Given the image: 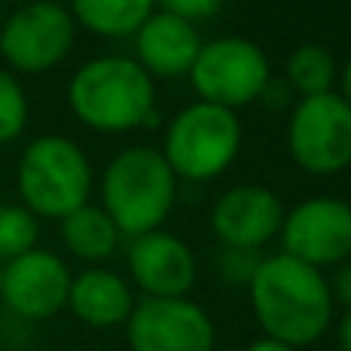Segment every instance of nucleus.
Returning a JSON list of instances; mask_svg holds the SVG:
<instances>
[{
  "mask_svg": "<svg viewBox=\"0 0 351 351\" xmlns=\"http://www.w3.org/2000/svg\"><path fill=\"white\" fill-rule=\"evenodd\" d=\"M250 308L262 336L293 348H308L333 324V296L321 268L287 253L259 259L247 284Z\"/></svg>",
  "mask_w": 351,
  "mask_h": 351,
  "instance_id": "nucleus-1",
  "label": "nucleus"
},
{
  "mask_svg": "<svg viewBox=\"0 0 351 351\" xmlns=\"http://www.w3.org/2000/svg\"><path fill=\"white\" fill-rule=\"evenodd\" d=\"M68 108L93 133H130L158 123L154 77L133 56H99L68 80Z\"/></svg>",
  "mask_w": 351,
  "mask_h": 351,
  "instance_id": "nucleus-2",
  "label": "nucleus"
},
{
  "mask_svg": "<svg viewBox=\"0 0 351 351\" xmlns=\"http://www.w3.org/2000/svg\"><path fill=\"white\" fill-rule=\"evenodd\" d=\"M176 194L179 179L167 164L164 152L152 145L123 148L108 160L99 179V206L127 237L160 228L173 213Z\"/></svg>",
  "mask_w": 351,
  "mask_h": 351,
  "instance_id": "nucleus-3",
  "label": "nucleus"
},
{
  "mask_svg": "<svg viewBox=\"0 0 351 351\" xmlns=\"http://www.w3.org/2000/svg\"><path fill=\"white\" fill-rule=\"evenodd\" d=\"M19 200L37 219L68 216L93 194V164L74 139L43 133L25 145L16 164Z\"/></svg>",
  "mask_w": 351,
  "mask_h": 351,
  "instance_id": "nucleus-4",
  "label": "nucleus"
},
{
  "mask_svg": "<svg viewBox=\"0 0 351 351\" xmlns=\"http://www.w3.org/2000/svg\"><path fill=\"white\" fill-rule=\"evenodd\" d=\"M243 130L237 111L213 102H191L167 123L164 158L176 179L210 182L219 179L241 154Z\"/></svg>",
  "mask_w": 351,
  "mask_h": 351,
  "instance_id": "nucleus-5",
  "label": "nucleus"
},
{
  "mask_svg": "<svg viewBox=\"0 0 351 351\" xmlns=\"http://www.w3.org/2000/svg\"><path fill=\"white\" fill-rule=\"evenodd\" d=\"M77 22L59 0H25L3 16L0 56L12 74H47L71 56Z\"/></svg>",
  "mask_w": 351,
  "mask_h": 351,
  "instance_id": "nucleus-6",
  "label": "nucleus"
},
{
  "mask_svg": "<svg viewBox=\"0 0 351 351\" xmlns=\"http://www.w3.org/2000/svg\"><path fill=\"white\" fill-rule=\"evenodd\" d=\"M188 77L200 102L241 111L259 102L262 90L271 80V62L265 49L247 37H216L200 43Z\"/></svg>",
  "mask_w": 351,
  "mask_h": 351,
  "instance_id": "nucleus-7",
  "label": "nucleus"
},
{
  "mask_svg": "<svg viewBox=\"0 0 351 351\" xmlns=\"http://www.w3.org/2000/svg\"><path fill=\"white\" fill-rule=\"evenodd\" d=\"M287 148L311 176H336L351 167V105L339 93L296 99L287 123Z\"/></svg>",
  "mask_w": 351,
  "mask_h": 351,
  "instance_id": "nucleus-8",
  "label": "nucleus"
},
{
  "mask_svg": "<svg viewBox=\"0 0 351 351\" xmlns=\"http://www.w3.org/2000/svg\"><path fill=\"white\" fill-rule=\"evenodd\" d=\"M130 351H213L216 324L204 305L188 296L136 299L127 324Z\"/></svg>",
  "mask_w": 351,
  "mask_h": 351,
  "instance_id": "nucleus-9",
  "label": "nucleus"
},
{
  "mask_svg": "<svg viewBox=\"0 0 351 351\" xmlns=\"http://www.w3.org/2000/svg\"><path fill=\"white\" fill-rule=\"evenodd\" d=\"M280 253L315 268H333L351 259V204L342 197H308L284 213Z\"/></svg>",
  "mask_w": 351,
  "mask_h": 351,
  "instance_id": "nucleus-10",
  "label": "nucleus"
},
{
  "mask_svg": "<svg viewBox=\"0 0 351 351\" xmlns=\"http://www.w3.org/2000/svg\"><path fill=\"white\" fill-rule=\"evenodd\" d=\"M71 268L53 250L34 247L0 268V302L22 321H49L68 305Z\"/></svg>",
  "mask_w": 351,
  "mask_h": 351,
  "instance_id": "nucleus-11",
  "label": "nucleus"
},
{
  "mask_svg": "<svg viewBox=\"0 0 351 351\" xmlns=\"http://www.w3.org/2000/svg\"><path fill=\"white\" fill-rule=\"evenodd\" d=\"M284 222V204L265 185H234L216 197L210 228L219 247L262 250L274 241Z\"/></svg>",
  "mask_w": 351,
  "mask_h": 351,
  "instance_id": "nucleus-12",
  "label": "nucleus"
},
{
  "mask_svg": "<svg viewBox=\"0 0 351 351\" xmlns=\"http://www.w3.org/2000/svg\"><path fill=\"white\" fill-rule=\"evenodd\" d=\"M127 271L142 296H188L197 284V256L182 237L154 228L130 237Z\"/></svg>",
  "mask_w": 351,
  "mask_h": 351,
  "instance_id": "nucleus-13",
  "label": "nucleus"
},
{
  "mask_svg": "<svg viewBox=\"0 0 351 351\" xmlns=\"http://www.w3.org/2000/svg\"><path fill=\"white\" fill-rule=\"evenodd\" d=\"M136 56L133 59L152 74L154 80L188 77L200 49V34L191 22L173 12L154 10L136 31Z\"/></svg>",
  "mask_w": 351,
  "mask_h": 351,
  "instance_id": "nucleus-14",
  "label": "nucleus"
},
{
  "mask_svg": "<svg viewBox=\"0 0 351 351\" xmlns=\"http://www.w3.org/2000/svg\"><path fill=\"white\" fill-rule=\"evenodd\" d=\"M133 305H136L133 284L123 274L102 265H93L80 274H71V290H68L65 308L86 327L93 330L123 327Z\"/></svg>",
  "mask_w": 351,
  "mask_h": 351,
  "instance_id": "nucleus-15",
  "label": "nucleus"
},
{
  "mask_svg": "<svg viewBox=\"0 0 351 351\" xmlns=\"http://www.w3.org/2000/svg\"><path fill=\"white\" fill-rule=\"evenodd\" d=\"M59 237L74 259L99 265V262L114 256L123 234L102 206L86 200L84 206H77V210L59 219Z\"/></svg>",
  "mask_w": 351,
  "mask_h": 351,
  "instance_id": "nucleus-16",
  "label": "nucleus"
},
{
  "mask_svg": "<svg viewBox=\"0 0 351 351\" xmlns=\"http://www.w3.org/2000/svg\"><path fill=\"white\" fill-rule=\"evenodd\" d=\"M77 28L96 37H133L139 25L158 10L154 0H68Z\"/></svg>",
  "mask_w": 351,
  "mask_h": 351,
  "instance_id": "nucleus-17",
  "label": "nucleus"
},
{
  "mask_svg": "<svg viewBox=\"0 0 351 351\" xmlns=\"http://www.w3.org/2000/svg\"><path fill=\"white\" fill-rule=\"evenodd\" d=\"M336 77H339L336 56L324 43H299L290 53V59H287L284 80L299 99L333 93Z\"/></svg>",
  "mask_w": 351,
  "mask_h": 351,
  "instance_id": "nucleus-18",
  "label": "nucleus"
},
{
  "mask_svg": "<svg viewBox=\"0 0 351 351\" xmlns=\"http://www.w3.org/2000/svg\"><path fill=\"white\" fill-rule=\"evenodd\" d=\"M40 237V219L25 204H0V262L37 247Z\"/></svg>",
  "mask_w": 351,
  "mask_h": 351,
  "instance_id": "nucleus-19",
  "label": "nucleus"
},
{
  "mask_svg": "<svg viewBox=\"0 0 351 351\" xmlns=\"http://www.w3.org/2000/svg\"><path fill=\"white\" fill-rule=\"evenodd\" d=\"M31 117L28 93H25L19 74L0 68V145H10L25 133Z\"/></svg>",
  "mask_w": 351,
  "mask_h": 351,
  "instance_id": "nucleus-20",
  "label": "nucleus"
},
{
  "mask_svg": "<svg viewBox=\"0 0 351 351\" xmlns=\"http://www.w3.org/2000/svg\"><path fill=\"white\" fill-rule=\"evenodd\" d=\"M256 265H259V256L256 250H237V247H219L216 256V271L225 284H250Z\"/></svg>",
  "mask_w": 351,
  "mask_h": 351,
  "instance_id": "nucleus-21",
  "label": "nucleus"
},
{
  "mask_svg": "<svg viewBox=\"0 0 351 351\" xmlns=\"http://www.w3.org/2000/svg\"><path fill=\"white\" fill-rule=\"evenodd\" d=\"M154 3H158V10L173 12V16L197 25V22H206V19L219 16L225 0H154Z\"/></svg>",
  "mask_w": 351,
  "mask_h": 351,
  "instance_id": "nucleus-22",
  "label": "nucleus"
},
{
  "mask_svg": "<svg viewBox=\"0 0 351 351\" xmlns=\"http://www.w3.org/2000/svg\"><path fill=\"white\" fill-rule=\"evenodd\" d=\"M327 284L333 305H342L346 311H351V259L333 265V274H327Z\"/></svg>",
  "mask_w": 351,
  "mask_h": 351,
  "instance_id": "nucleus-23",
  "label": "nucleus"
},
{
  "mask_svg": "<svg viewBox=\"0 0 351 351\" xmlns=\"http://www.w3.org/2000/svg\"><path fill=\"white\" fill-rule=\"evenodd\" d=\"M247 351H299V348L287 346V342H280V339H271V336H259V339L250 342Z\"/></svg>",
  "mask_w": 351,
  "mask_h": 351,
  "instance_id": "nucleus-24",
  "label": "nucleus"
},
{
  "mask_svg": "<svg viewBox=\"0 0 351 351\" xmlns=\"http://www.w3.org/2000/svg\"><path fill=\"white\" fill-rule=\"evenodd\" d=\"M336 342H339L342 351H351V311H346L336 324Z\"/></svg>",
  "mask_w": 351,
  "mask_h": 351,
  "instance_id": "nucleus-25",
  "label": "nucleus"
},
{
  "mask_svg": "<svg viewBox=\"0 0 351 351\" xmlns=\"http://www.w3.org/2000/svg\"><path fill=\"white\" fill-rule=\"evenodd\" d=\"M336 84H339V96L351 105V59L339 68V77H336Z\"/></svg>",
  "mask_w": 351,
  "mask_h": 351,
  "instance_id": "nucleus-26",
  "label": "nucleus"
},
{
  "mask_svg": "<svg viewBox=\"0 0 351 351\" xmlns=\"http://www.w3.org/2000/svg\"><path fill=\"white\" fill-rule=\"evenodd\" d=\"M0 25H3V3H0Z\"/></svg>",
  "mask_w": 351,
  "mask_h": 351,
  "instance_id": "nucleus-27",
  "label": "nucleus"
},
{
  "mask_svg": "<svg viewBox=\"0 0 351 351\" xmlns=\"http://www.w3.org/2000/svg\"><path fill=\"white\" fill-rule=\"evenodd\" d=\"M0 268H3V262H0Z\"/></svg>",
  "mask_w": 351,
  "mask_h": 351,
  "instance_id": "nucleus-28",
  "label": "nucleus"
}]
</instances>
